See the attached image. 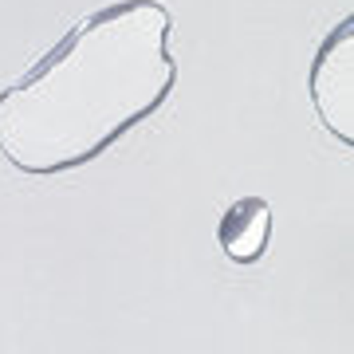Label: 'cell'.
<instances>
[{"label": "cell", "mask_w": 354, "mask_h": 354, "mask_svg": "<svg viewBox=\"0 0 354 354\" xmlns=\"http://www.w3.org/2000/svg\"><path fill=\"white\" fill-rule=\"evenodd\" d=\"M174 16L158 0L95 8L0 91V153L32 177L95 162L165 106Z\"/></svg>", "instance_id": "obj_1"}, {"label": "cell", "mask_w": 354, "mask_h": 354, "mask_svg": "<svg viewBox=\"0 0 354 354\" xmlns=\"http://www.w3.org/2000/svg\"><path fill=\"white\" fill-rule=\"evenodd\" d=\"M307 91H311L319 122L342 146H354V16H342L323 36L311 59Z\"/></svg>", "instance_id": "obj_2"}, {"label": "cell", "mask_w": 354, "mask_h": 354, "mask_svg": "<svg viewBox=\"0 0 354 354\" xmlns=\"http://www.w3.org/2000/svg\"><path fill=\"white\" fill-rule=\"evenodd\" d=\"M216 244L232 264H256L272 244V205L260 197H241L221 213Z\"/></svg>", "instance_id": "obj_3"}]
</instances>
